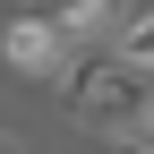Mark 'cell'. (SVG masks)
<instances>
[{
    "mask_svg": "<svg viewBox=\"0 0 154 154\" xmlns=\"http://www.w3.org/2000/svg\"><path fill=\"white\" fill-rule=\"evenodd\" d=\"M120 60H137V69H154V9H137L120 26Z\"/></svg>",
    "mask_w": 154,
    "mask_h": 154,
    "instance_id": "277c9868",
    "label": "cell"
},
{
    "mask_svg": "<svg viewBox=\"0 0 154 154\" xmlns=\"http://www.w3.org/2000/svg\"><path fill=\"white\" fill-rule=\"evenodd\" d=\"M60 86V111L69 120H86V128H103V137H154V69H137V60H77V69H60L51 77Z\"/></svg>",
    "mask_w": 154,
    "mask_h": 154,
    "instance_id": "6da1fadb",
    "label": "cell"
},
{
    "mask_svg": "<svg viewBox=\"0 0 154 154\" xmlns=\"http://www.w3.org/2000/svg\"><path fill=\"white\" fill-rule=\"evenodd\" d=\"M34 9H43L51 26H60L69 43H77V34H94V26H111V9H120V0H34Z\"/></svg>",
    "mask_w": 154,
    "mask_h": 154,
    "instance_id": "3957f363",
    "label": "cell"
},
{
    "mask_svg": "<svg viewBox=\"0 0 154 154\" xmlns=\"http://www.w3.org/2000/svg\"><path fill=\"white\" fill-rule=\"evenodd\" d=\"M0 154H17V137H0Z\"/></svg>",
    "mask_w": 154,
    "mask_h": 154,
    "instance_id": "5b68a950",
    "label": "cell"
},
{
    "mask_svg": "<svg viewBox=\"0 0 154 154\" xmlns=\"http://www.w3.org/2000/svg\"><path fill=\"white\" fill-rule=\"evenodd\" d=\"M128 154H154V146H146V137H137V146H128Z\"/></svg>",
    "mask_w": 154,
    "mask_h": 154,
    "instance_id": "8992f818",
    "label": "cell"
},
{
    "mask_svg": "<svg viewBox=\"0 0 154 154\" xmlns=\"http://www.w3.org/2000/svg\"><path fill=\"white\" fill-rule=\"evenodd\" d=\"M0 60H9L17 77H43V86H51V77L69 69V34L51 26L43 9H26V17H9V26H0Z\"/></svg>",
    "mask_w": 154,
    "mask_h": 154,
    "instance_id": "7a4b0ae2",
    "label": "cell"
}]
</instances>
